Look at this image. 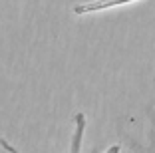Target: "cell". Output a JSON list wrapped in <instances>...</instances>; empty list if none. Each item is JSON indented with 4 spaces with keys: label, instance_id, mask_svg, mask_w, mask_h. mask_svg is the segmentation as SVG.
<instances>
[{
    "label": "cell",
    "instance_id": "6da1fadb",
    "mask_svg": "<svg viewBox=\"0 0 155 153\" xmlns=\"http://www.w3.org/2000/svg\"><path fill=\"white\" fill-rule=\"evenodd\" d=\"M74 125L76 127H74V135H72V139H70V153H80V149H82V139H84V131H86V115H84L82 111L76 113V117H74ZM0 145H2V149L8 151V153H20L18 149H14L6 139L0 141ZM105 153H121V145L119 143L110 145Z\"/></svg>",
    "mask_w": 155,
    "mask_h": 153
},
{
    "label": "cell",
    "instance_id": "7a4b0ae2",
    "mask_svg": "<svg viewBox=\"0 0 155 153\" xmlns=\"http://www.w3.org/2000/svg\"><path fill=\"white\" fill-rule=\"evenodd\" d=\"M139 0H94V2H86V4H78L74 6L76 14H94V12H101V10H111L123 4H133Z\"/></svg>",
    "mask_w": 155,
    "mask_h": 153
}]
</instances>
